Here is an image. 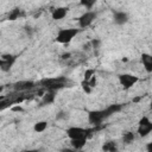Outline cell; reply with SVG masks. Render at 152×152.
Returning <instances> with one entry per match:
<instances>
[{"label": "cell", "mask_w": 152, "mask_h": 152, "mask_svg": "<svg viewBox=\"0 0 152 152\" xmlns=\"http://www.w3.org/2000/svg\"><path fill=\"white\" fill-rule=\"evenodd\" d=\"M134 133H132V132H127V133H125L124 135H122V139H124V141L125 142H132L133 140H134Z\"/></svg>", "instance_id": "4fadbf2b"}, {"label": "cell", "mask_w": 152, "mask_h": 152, "mask_svg": "<svg viewBox=\"0 0 152 152\" xmlns=\"http://www.w3.org/2000/svg\"><path fill=\"white\" fill-rule=\"evenodd\" d=\"M66 135L70 140H78V139H87L88 129L80 127V126H71L66 129Z\"/></svg>", "instance_id": "7a4b0ae2"}, {"label": "cell", "mask_w": 152, "mask_h": 152, "mask_svg": "<svg viewBox=\"0 0 152 152\" xmlns=\"http://www.w3.org/2000/svg\"><path fill=\"white\" fill-rule=\"evenodd\" d=\"M140 59H141V64H142V68L145 69V71L147 74H151L152 72V56L147 52H142Z\"/></svg>", "instance_id": "52a82bcc"}, {"label": "cell", "mask_w": 152, "mask_h": 152, "mask_svg": "<svg viewBox=\"0 0 152 152\" xmlns=\"http://www.w3.org/2000/svg\"><path fill=\"white\" fill-rule=\"evenodd\" d=\"M103 150H104V151H114V150H116V146H115L114 142H107V144L103 146Z\"/></svg>", "instance_id": "9a60e30c"}, {"label": "cell", "mask_w": 152, "mask_h": 152, "mask_svg": "<svg viewBox=\"0 0 152 152\" xmlns=\"http://www.w3.org/2000/svg\"><path fill=\"white\" fill-rule=\"evenodd\" d=\"M68 7H64V6H59V7H56L55 10H52L51 12V18L53 20H63L66 15H68Z\"/></svg>", "instance_id": "8992f818"}, {"label": "cell", "mask_w": 152, "mask_h": 152, "mask_svg": "<svg viewBox=\"0 0 152 152\" xmlns=\"http://www.w3.org/2000/svg\"><path fill=\"white\" fill-rule=\"evenodd\" d=\"M128 17H127V13H125L124 11H119V12H115L114 14V23L118 24V25H122L127 21Z\"/></svg>", "instance_id": "9c48e42d"}, {"label": "cell", "mask_w": 152, "mask_h": 152, "mask_svg": "<svg viewBox=\"0 0 152 152\" xmlns=\"http://www.w3.org/2000/svg\"><path fill=\"white\" fill-rule=\"evenodd\" d=\"M81 86H82V89H83V91L86 93V94H90L91 93V90H93V88L90 87V84L88 83V81H82V83H81Z\"/></svg>", "instance_id": "7c38bea8"}, {"label": "cell", "mask_w": 152, "mask_h": 152, "mask_svg": "<svg viewBox=\"0 0 152 152\" xmlns=\"http://www.w3.org/2000/svg\"><path fill=\"white\" fill-rule=\"evenodd\" d=\"M106 116V114H104V110H95V112H91L90 114H89V122L90 124H93V125H97V124H100L102 120H103V118Z\"/></svg>", "instance_id": "ba28073f"}, {"label": "cell", "mask_w": 152, "mask_h": 152, "mask_svg": "<svg viewBox=\"0 0 152 152\" xmlns=\"http://www.w3.org/2000/svg\"><path fill=\"white\" fill-rule=\"evenodd\" d=\"M95 75V71L93 70V69H87L86 71H84V76H83V80L84 81H88L91 76H94Z\"/></svg>", "instance_id": "5bb4252c"}, {"label": "cell", "mask_w": 152, "mask_h": 152, "mask_svg": "<svg viewBox=\"0 0 152 152\" xmlns=\"http://www.w3.org/2000/svg\"><path fill=\"white\" fill-rule=\"evenodd\" d=\"M80 28L77 27H62L56 33V42L59 44H69L74 40V38L78 34Z\"/></svg>", "instance_id": "6da1fadb"}, {"label": "cell", "mask_w": 152, "mask_h": 152, "mask_svg": "<svg viewBox=\"0 0 152 152\" xmlns=\"http://www.w3.org/2000/svg\"><path fill=\"white\" fill-rule=\"evenodd\" d=\"M46 128H48V121H45V120L37 121V122L33 125V131H34L36 133H43V132H45Z\"/></svg>", "instance_id": "30bf717a"}, {"label": "cell", "mask_w": 152, "mask_h": 152, "mask_svg": "<svg viewBox=\"0 0 152 152\" xmlns=\"http://www.w3.org/2000/svg\"><path fill=\"white\" fill-rule=\"evenodd\" d=\"M152 131V121L148 116H142L138 125V133L140 137H146Z\"/></svg>", "instance_id": "5b68a950"}, {"label": "cell", "mask_w": 152, "mask_h": 152, "mask_svg": "<svg viewBox=\"0 0 152 152\" xmlns=\"http://www.w3.org/2000/svg\"><path fill=\"white\" fill-rule=\"evenodd\" d=\"M96 1H97V0H80L81 5H82L83 7H86L87 10H91V7L95 5Z\"/></svg>", "instance_id": "8fae6325"}, {"label": "cell", "mask_w": 152, "mask_h": 152, "mask_svg": "<svg viewBox=\"0 0 152 152\" xmlns=\"http://www.w3.org/2000/svg\"><path fill=\"white\" fill-rule=\"evenodd\" d=\"M11 110H13V112H21V110H23V108L18 104V106H15V107H12V108H11Z\"/></svg>", "instance_id": "e0dca14e"}, {"label": "cell", "mask_w": 152, "mask_h": 152, "mask_svg": "<svg viewBox=\"0 0 152 152\" xmlns=\"http://www.w3.org/2000/svg\"><path fill=\"white\" fill-rule=\"evenodd\" d=\"M18 15H19V11H18V10H14V11L11 12V14H8V18H10L11 20H14V19L18 18Z\"/></svg>", "instance_id": "2e32d148"}, {"label": "cell", "mask_w": 152, "mask_h": 152, "mask_svg": "<svg viewBox=\"0 0 152 152\" xmlns=\"http://www.w3.org/2000/svg\"><path fill=\"white\" fill-rule=\"evenodd\" d=\"M119 83L124 89H129L139 82V77L133 74H121L119 75Z\"/></svg>", "instance_id": "3957f363"}, {"label": "cell", "mask_w": 152, "mask_h": 152, "mask_svg": "<svg viewBox=\"0 0 152 152\" xmlns=\"http://www.w3.org/2000/svg\"><path fill=\"white\" fill-rule=\"evenodd\" d=\"M96 18V13L91 10H88L86 11L78 19H77V25H78V28H86L88 26H90L94 21V19Z\"/></svg>", "instance_id": "277c9868"}]
</instances>
